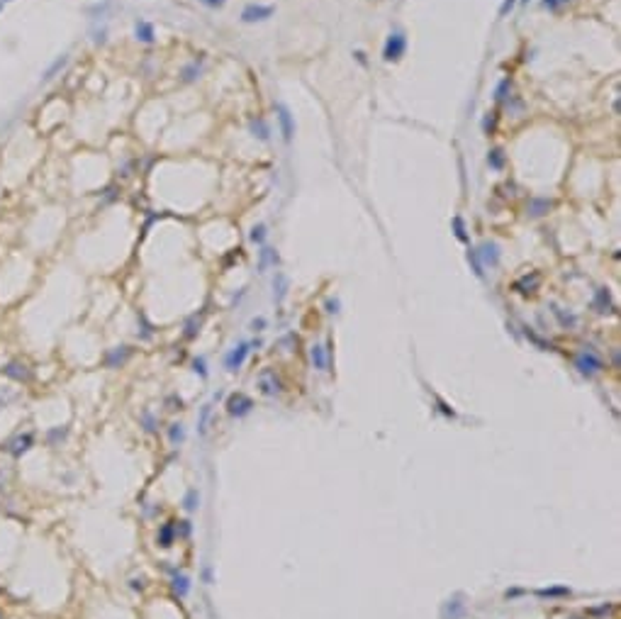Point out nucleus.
Returning a JSON list of instances; mask_svg holds the SVG:
<instances>
[{
    "label": "nucleus",
    "mask_w": 621,
    "mask_h": 619,
    "mask_svg": "<svg viewBox=\"0 0 621 619\" xmlns=\"http://www.w3.org/2000/svg\"><path fill=\"white\" fill-rule=\"evenodd\" d=\"M407 52V37L402 32H392L387 39H385L383 47V59L385 61H400Z\"/></svg>",
    "instance_id": "f257e3e1"
},
{
    "label": "nucleus",
    "mask_w": 621,
    "mask_h": 619,
    "mask_svg": "<svg viewBox=\"0 0 621 619\" xmlns=\"http://www.w3.org/2000/svg\"><path fill=\"white\" fill-rule=\"evenodd\" d=\"M575 366H577L580 373H585V376H594V373H599V371L604 368L602 358L594 354L592 349H585V351H580V354L575 356Z\"/></svg>",
    "instance_id": "f03ea898"
},
{
    "label": "nucleus",
    "mask_w": 621,
    "mask_h": 619,
    "mask_svg": "<svg viewBox=\"0 0 621 619\" xmlns=\"http://www.w3.org/2000/svg\"><path fill=\"white\" fill-rule=\"evenodd\" d=\"M273 12H275V7H270V5H246L241 10V20L244 22H263Z\"/></svg>",
    "instance_id": "7ed1b4c3"
},
{
    "label": "nucleus",
    "mask_w": 621,
    "mask_h": 619,
    "mask_svg": "<svg viewBox=\"0 0 621 619\" xmlns=\"http://www.w3.org/2000/svg\"><path fill=\"white\" fill-rule=\"evenodd\" d=\"M275 113H278V122H280L283 139H285V144H290V142H293V134H295V122H293V115H290V110H288L285 105H278V108H275Z\"/></svg>",
    "instance_id": "20e7f679"
},
{
    "label": "nucleus",
    "mask_w": 621,
    "mask_h": 619,
    "mask_svg": "<svg viewBox=\"0 0 621 619\" xmlns=\"http://www.w3.org/2000/svg\"><path fill=\"white\" fill-rule=\"evenodd\" d=\"M2 373H5L7 378L17 381V383H27V381L32 378L30 368H27L25 363H20V361H12V363H7V366L2 368Z\"/></svg>",
    "instance_id": "39448f33"
},
{
    "label": "nucleus",
    "mask_w": 621,
    "mask_h": 619,
    "mask_svg": "<svg viewBox=\"0 0 621 619\" xmlns=\"http://www.w3.org/2000/svg\"><path fill=\"white\" fill-rule=\"evenodd\" d=\"M249 346H251V344H239L234 351H229V354H227L224 363H227V368H229V371H237V368H241V363L246 361V356H249V351H251Z\"/></svg>",
    "instance_id": "423d86ee"
},
{
    "label": "nucleus",
    "mask_w": 621,
    "mask_h": 619,
    "mask_svg": "<svg viewBox=\"0 0 621 619\" xmlns=\"http://www.w3.org/2000/svg\"><path fill=\"white\" fill-rule=\"evenodd\" d=\"M32 444H34V437H32V434H17L12 442L7 444V451H10L12 456H22V453H27L32 449Z\"/></svg>",
    "instance_id": "0eeeda50"
},
{
    "label": "nucleus",
    "mask_w": 621,
    "mask_h": 619,
    "mask_svg": "<svg viewBox=\"0 0 621 619\" xmlns=\"http://www.w3.org/2000/svg\"><path fill=\"white\" fill-rule=\"evenodd\" d=\"M477 259H482V264H487V266H497L500 264V249H497V244L485 241L480 246V251H477Z\"/></svg>",
    "instance_id": "6e6552de"
},
{
    "label": "nucleus",
    "mask_w": 621,
    "mask_h": 619,
    "mask_svg": "<svg viewBox=\"0 0 621 619\" xmlns=\"http://www.w3.org/2000/svg\"><path fill=\"white\" fill-rule=\"evenodd\" d=\"M227 407H229V414H246L249 412V407H251V400L246 397V395H232L229 397V402H227Z\"/></svg>",
    "instance_id": "1a4fd4ad"
},
{
    "label": "nucleus",
    "mask_w": 621,
    "mask_h": 619,
    "mask_svg": "<svg viewBox=\"0 0 621 619\" xmlns=\"http://www.w3.org/2000/svg\"><path fill=\"white\" fill-rule=\"evenodd\" d=\"M134 34H137V39H139V42L151 44V42H154V25L147 22V20H139V22H137V27H134Z\"/></svg>",
    "instance_id": "9d476101"
},
{
    "label": "nucleus",
    "mask_w": 621,
    "mask_h": 619,
    "mask_svg": "<svg viewBox=\"0 0 621 619\" xmlns=\"http://www.w3.org/2000/svg\"><path fill=\"white\" fill-rule=\"evenodd\" d=\"M310 356H312V363H314V368H319V371H326V349L322 346V344H314V346H312V351H310Z\"/></svg>",
    "instance_id": "9b49d317"
},
{
    "label": "nucleus",
    "mask_w": 621,
    "mask_h": 619,
    "mask_svg": "<svg viewBox=\"0 0 621 619\" xmlns=\"http://www.w3.org/2000/svg\"><path fill=\"white\" fill-rule=\"evenodd\" d=\"M594 307H597V312H609V307H612V300H609V290L599 288V290L594 293Z\"/></svg>",
    "instance_id": "f8f14e48"
},
{
    "label": "nucleus",
    "mask_w": 621,
    "mask_h": 619,
    "mask_svg": "<svg viewBox=\"0 0 621 619\" xmlns=\"http://www.w3.org/2000/svg\"><path fill=\"white\" fill-rule=\"evenodd\" d=\"M127 356H129V346H117L115 351H110L107 354V366H122L124 361H127Z\"/></svg>",
    "instance_id": "ddd939ff"
},
{
    "label": "nucleus",
    "mask_w": 621,
    "mask_h": 619,
    "mask_svg": "<svg viewBox=\"0 0 621 619\" xmlns=\"http://www.w3.org/2000/svg\"><path fill=\"white\" fill-rule=\"evenodd\" d=\"M551 200H546V198H536V200H531V205H529V215H533V217H541V215H546L548 210H551Z\"/></svg>",
    "instance_id": "4468645a"
},
{
    "label": "nucleus",
    "mask_w": 621,
    "mask_h": 619,
    "mask_svg": "<svg viewBox=\"0 0 621 619\" xmlns=\"http://www.w3.org/2000/svg\"><path fill=\"white\" fill-rule=\"evenodd\" d=\"M200 73H203V66H200L198 61H193V63H188V66L183 68V73H180V76H183V81H185V83H193Z\"/></svg>",
    "instance_id": "2eb2a0df"
},
{
    "label": "nucleus",
    "mask_w": 621,
    "mask_h": 619,
    "mask_svg": "<svg viewBox=\"0 0 621 619\" xmlns=\"http://www.w3.org/2000/svg\"><path fill=\"white\" fill-rule=\"evenodd\" d=\"M487 164H490V169H495V171L504 169V151L502 149H492V151L487 154Z\"/></svg>",
    "instance_id": "dca6fc26"
},
{
    "label": "nucleus",
    "mask_w": 621,
    "mask_h": 619,
    "mask_svg": "<svg viewBox=\"0 0 621 619\" xmlns=\"http://www.w3.org/2000/svg\"><path fill=\"white\" fill-rule=\"evenodd\" d=\"M536 285H538V273H531V281H529V276L517 281V290H521V293H531Z\"/></svg>",
    "instance_id": "f3484780"
},
{
    "label": "nucleus",
    "mask_w": 621,
    "mask_h": 619,
    "mask_svg": "<svg viewBox=\"0 0 621 619\" xmlns=\"http://www.w3.org/2000/svg\"><path fill=\"white\" fill-rule=\"evenodd\" d=\"M261 390H263L266 395H275V393H278V381L273 383V373L266 371V373L261 376Z\"/></svg>",
    "instance_id": "a211bd4d"
},
{
    "label": "nucleus",
    "mask_w": 621,
    "mask_h": 619,
    "mask_svg": "<svg viewBox=\"0 0 621 619\" xmlns=\"http://www.w3.org/2000/svg\"><path fill=\"white\" fill-rule=\"evenodd\" d=\"M173 534H176V531H173L171 524H163V527L158 529V544H161V546H171V544H173Z\"/></svg>",
    "instance_id": "6ab92c4d"
},
{
    "label": "nucleus",
    "mask_w": 621,
    "mask_h": 619,
    "mask_svg": "<svg viewBox=\"0 0 621 619\" xmlns=\"http://www.w3.org/2000/svg\"><path fill=\"white\" fill-rule=\"evenodd\" d=\"M251 132H254L259 139L268 142V127H266V122H263V119H254V122H251Z\"/></svg>",
    "instance_id": "aec40b11"
},
{
    "label": "nucleus",
    "mask_w": 621,
    "mask_h": 619,
    "mask_svg": "<svg viewBox=\"0 0 621 619\" xmlns=\"http://www.w3.org/2000/svg\"><path fill=\"white\" fill-rule=\"evenodd\" d=\"M268 264H273V266L278 264V254L273 249H261V264H259V268L263 271Z\"/></svg>",
    "instance_id": "412c9836"
},
{
    "label": "nucleus",
    "mask_w": 621,
    "mask_h": 619,
    "mask_svg": "<svg viewBox=\"0 0 621 619\" xmlns=\"http://www.w3.org/2000/svg\"><path fill=\"white\" fill-rule=\"evenodd\" d=\"M453 232H456V236H458L461 241H468V234H466V222H463V217H453Z\"/></svg>",
    "instance_id": "4be33fe9"
},
{
    "label": "nucleus",
    "mask_w": 621,
    "mask_h": 619,
    "mask_svg": "<svg viewBox=\"0 0 621 619\" xmlns=\"http://www.w3.org/2000/svg\"><path fill=\"white\" fill-rule=\"evenodd\" d=\"M263 239H266V225H256V227L251 229V241L261 244Z\"/></svg>",
    "instance_id": "5701e85b"
},
{
    "label": "nucleus",
    "mask_w": 621,
    "mask_h": 619,
    "mask_svg": "<svg viewBox=\"0 0 621 619\" xmlns=\"http://www.w3.org/2000/svg\"><path fill=\"white\" fill-rule=\"evenodd\" d=\"M275 281H278V295H275V300L280 302V300H283V295H285V288H288V281H285V276H283V273H275Z\"/></svg>",
    "instance_id": "b1692460"
},
{
    "label": "nucleus",
    "mask_w": 621,
    "mask_h": 619,
    "mask_svg": "<svg viewBox=\"0 0 621 619\" xmlns=\"http://www.w3.org/2000/svg\"><path fill=\"white\" fill-rule=\"evenodd\" d=\"M570 0H543V7L546 10H551V12H556V10H561L563 5H568Z\"/></svg>",
    "instance_id": "393cba45"
},
{
    "label": "nucleus",
    "mask_w": 621,
    "mask_h": 619,
    "mask_svg": "<svg viewBox=\"0 0 621 619\" xmlns=\"http://www.w3.org/2000/svg\"><path fill=\"white\" fill-rule=\"evenodd\" d=\"M173 588H176L178 595H185V592H188V580H185V578L180 575V578H176V580H173Z\"/></svg>",
    "instance_id": "a878e982"
},
{
    "label": "nucleus",
    "mask_w": 621,
    "mask_h": 619,
    "mask_svg": "<svg viewBox=\"0 0 621 619\" xmlns=\"http://www.w3.org/2000/svg\"><path fill=\"white\" fill-rule=\"evenodd\" d=\"M509 86H512V83H509V78H504L502 83H500V88H497V93H495V95H497V100H500V103H502L504 98H507V95H504V93H507V90H509Z\"/></svg>",
    "instance_id": "bb28decb"
},
{
    "label": "nucleus",
    "mask_w": 621,
    "mask_h": 619,
    "mask_svg": "<svg viewBox=\"0 0 621 619\" xmlns=\"http://www.w3.org/2000/svg\"><path fill=\"white\" fill-rule=\"evenodd\" d=\"M183 439V429H180V424H173V429H171V442H180Z\"/></svg>",
    "instance_id": "cd10ccee"
},
{
    "label": "nucleus",
    "mask_w": 621,
    "mask_h": 619,
    "mask_svg": "<svg viewBox=\"0 0 621 619\" xmlns=\"http://www.w3.org/2000/svg\"><path fill=\"white\" fill-rule=\"evenodd\" d=\"M514 2H517V0H504L502 7H500V17H504V15H507V12H509V10L514 7Z\"/></svg>",
    "instance_id": "c85d7f7f"
},
{
    "label": "nucleus",
    "mask_w": 621,
    "mask_h": 619,
    "mask_svg": "<svg viewBox=\"0 0 621 619\" xmlns=\"http://www.w3.org/2000/svg\"><path fill=\"white\" fill-rule=\"evenodd\" d=\"M195 498H198V493L190 490V493H188V500H185V507H188V509H195Z\"/></svg>",
    "instance_id": "c756f323"
},
{
    "label": "nucleus",
    "mask_w": 621,
    "mask_h": 619,
    "mask_svg": "<svg viewBox=\"0 0 621 619\" xmlns=\"http://www.w3.org/2000/svg\"><path fill=\"white\" fill-rule=\"evenodd\" d=\"M63 437H66V429H52L49 432V442L52 439H63Z\"/></svg>",
    "instance_id": "7c9ffc66"
},
{
    "label": "nucleus",
    "mask_w": 621,
    "mask_h": 619,
    "mask_svg": "<svg viewBox=\"0 0 621 619\" xmlns=\"http://www.w3.org/2000/svg\"><path fill=\"white\" fill-rule=\"evenodd\" d=\"M203 2H205L207 7H222L224 5V0H203Z\"/></svg>",
    "instance_id": "2f4dec72"
},
{
    "label": "nucleus",
    "mask_w": 621,
    "mask_h": 619,
    "mask_svg": "<svg viewBox=\"0 0 621 619\" xmlns=\"http://www.w3.org/2000/svg\"><path fill=\"white\" fill-rule=\"evenodd\" d=\"M195 368H198V371H200V373L205 376V363H203V361H195Z\"/></svg>",
    "instance_id": "473e14b6"
},
{
    "label": "nucleus",
    "mask_w": 621,
    "mask_h": 619,
    "mask_svg": "<svg viewBox=\"0 0 621 619\" xmlns=\"http://www.w3.org/2000/svg\"><path fill=\"white\" fill-rule=\"evenodd\" d=\"M521 2H529V0H521Z\"/></svg>",
    "instance_id": "72a5a7b5"
},
{
    "label": "nucleus",
    "mask_w": 621,
    "mask_h": 619,
    "mask_svg": "<svg viewBox=\"0 0 621 619\" xmlns=\"http://www.w3.org/2000/svg\"><path fill=\"white\" fill-rule=\"evenodd\" d=\"M0 7H2V2H0Z\"/></svg>",
    "instance_id": "f704fd0d"
},
{
    "label": "nucleus",
    "mask_w": 621,
    "mask_h": 619,
    "mask_svg": "<svg viewBox=\"0 0 621 619\" xmlns=\"http://www.w3.org/2000/svg\"><path fill=\"white\" fill-rule=\"evenodd\" d=\"M0 619H2V615H0Z\"/></svg>",
    "instance_id": "c9c22d12"
}]
</instances>
